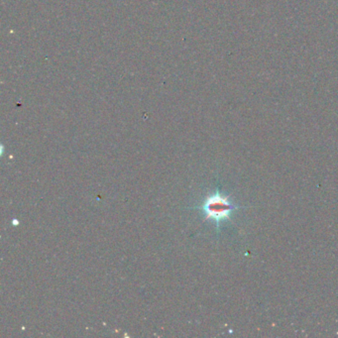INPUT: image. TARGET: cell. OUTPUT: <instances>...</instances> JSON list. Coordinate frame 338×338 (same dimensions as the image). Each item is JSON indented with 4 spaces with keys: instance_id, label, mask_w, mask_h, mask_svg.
Listing matches in <instances>:
<instances>
[{
    "instance_id": "cell-1",
    "label": "cell",
    "mask_w": 338,
    "mask_h": 338,
    "mask_svg": "<svg viewBox=\"0 0 338 338\" xmlns=\"http://www.w3.org/2000/svg\"><path fill=\"white\" fill-rule=\"evenodd\" d=\"M241 206L235 205L229 199V196H224L217 189L214 195L207 196L203 203L198 206L202 211L205 219L214 220L218 230L220 222L230 218L231 214Z\"/></svg>"
}]
</instances>
